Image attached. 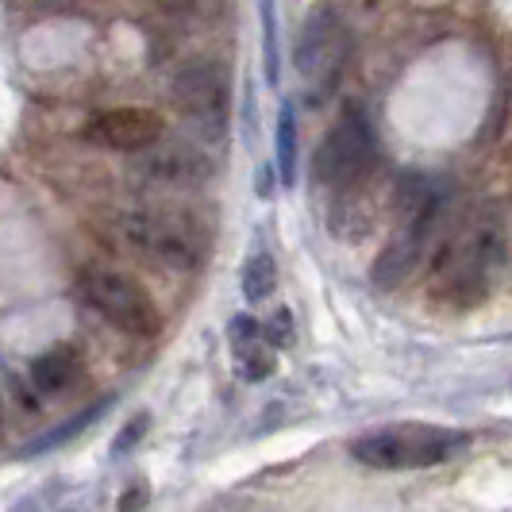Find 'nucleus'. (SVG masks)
Returning <instances> with one entry per match:
<instances>
[{"label":"nucleus","instance_id":"18","mask_svg":"<svg viewBox=\"0 0 512 512\" xmlns=\"http://www.w3.org/2000/svg\"><path fill=\"white\" fill-rule=\"evenodd\" d=\"M262 335H266L270 347H289V343H293V312H289V308H278V312L270 316V324H262Z\"/></svg>","mask_w":512,"mask_h":512},{"label":"nucleus","instance_id":"2","mask_svg":"<svg viewBox=\"0 0 512 512\" xmlns=\"http://www.w3.org/2000/svg\"><path fill=\"white\" fill-rule=\"evenodd\" d=\"M393 212H397V228L393 239L382 247V255L370 266V282L374 289H397L420 270V262L428 258L436 243L439 216H443V193L420 174H405L393 189Z\"/></svg>","mask_w":512,"mask_h":512},{"label":"nucleus","instance_id":"12","mask_svg":"<svg viewBox=\"0 0 512 512\" xmlns=\"http://www.w3.org/2000/svg\"><path fill=\"white\" fill-rule=\"evenodd\" d=\"M77 370L81 366H77L74 351L70 347H54V351H47V355H39V359L31 362V385L39 393L54 397V393H66L77 382Z\"/></svg>","mask_w":512,"mask_h":512},{"label":"nucleus","instance_id":"13","mask_svg":"<svg viewBox=\"0 0 512 512\" xmlns=\"http://www.w3.org/2000/svg\"><path fill=\"white\" fill-rule=\"evenodd\" d=\"M231 347H235V362H239V378L243 382H266L270 374H274V347L266 343V335L255 332V335H239V339H231Z\"/></svg>","mask_w":512,"mask_h":512},{"label":"nucleus","instance_id":"3","mask_svg":"<svg viewBox=\"0 0 512 512\" xmlns=\"http://www.w3.org/2000/svg\"><path fill=\"white\" fill-rule=\"evenodd\" d=\"M466 447H470V436L459 428L401 420V424L359 436L351 443V455L370 470H432V466L459 459Z\"/></svg>","mask_w":512,"mask_h":512},{"label":"nucleus","instance_id":"16","mask_svg":"<svg viewBox=\"0 0 512 512\" xmlns=\"http://www.w3.org/2000/svg\"><path fill=\"white\" fill-rule=\"evenodd\" d=\"M278 174H282V185L297 181V112H293V104H282V116H278Z\"/></svg>","mask_w":512,"mask_h":512},{"label":"nucleus","instance_id":"20","mask_svg":"<svg viewBox=\"0 0 512 512\" xmlns=\"http://www.w3.org/2000/svg\"><path fill=\"white\" fill-rule=\"evenodd\" d=\"M139 505H147V493H143V489H135V493H124V497H120V509H139Z\"/></svg>","mask_w":512,"mask_h":512},{"label":"nucleus","instance_id":"14","mask_svg":"<svg viewBox=\"0 0 512 512\" xmlns=\"http://www.w3.org/2000/svg\"><path fill=\"white\" fill-rule=\"evenodd\" d=\"M274 289H278V262H274V255L262 251V255L247 258V266H243V297L251 305H262V301L274 297Z\"/></svg>","mask_w":512,"mask_h":512},{"label":"nucleus","instance_id":"10","mask_svg":"<svg viewBox=\"0 0 512 512\" xmlns=\"http://www.w3.org/2000/svg\"><path fill=\"white\" fill-rule=\"evenodd\" d=\"M135 154L139 158L131 162V174L162 189H197L216 174V162L201 147H189V143H162V147L151 143Z\"/></svg>","mask_w":512,"mask_h":512},{"label":"nucleus","instance_id":"5","mask_svg":"<svg viewBox=\"0 0 512 512\" xmlns=\"http://www.w3.org/2000/svg\"><path fill=\"white\" fill-rule=\"evenodd\" d=\"M374 166H378V135L359 104H343L339 120L312 154V178L328 189H339L347 181L370 174Z\"/></svg>","mask_w":512,"mask_h":512},{"label":"nucleus","instance_id":"9","mask_svg":"<svg viewBox=\"0 0 512 512\" xmlns=\"http://www.w3.org/2000/svg\"><path fill=\"white\" fill-rule=\"evenodd\" d=\"M393 201V193H385L382 185L374 181V170L362 178L339 185L328 208V228L339 243H362L366 235H374L382 224L385 205Z\"/></svg>","mask_w":512,"mask_h":512},{"label":"nucleus","instance_id":"4","mask_svg":"<svg viewBox=\"0 0 512 512\" xmlns=\"http://www.w3.org/2000/svg\"><path fill=\"white\" fill-rule=\"evenodd\" d=\"M124 239L139 255L178 274L205 266L208 258V231L193 216L170 212V208H139L124 216Z\"/></svg>","mask_w":512,"mask_h":512},{"label":"nucleus","instance_id":"15","mask_svg":"<svg viewBox=\"0 0 512 512\" xmlns=\"http://www.w3.org/2000/svg\"><path fill=\"white\" fill-rule=\"evenodd\" d=\"M112 409V397H104L101 405H93V409H85V412H77L74 420H66L62 428H54V432H47L43 439H35V443H27L20 455H39V451H51V447H62L66 439H74V436H81L97 416H104V412Z\"/></svg>","mask_w":512,"mask_h":512},{"label":"nucleus","instance_id":"7","mask_svg":"<svg viewBox=\"0 0 512 512\" xmlns=\"http://www.w3.org/2000/svg\"><path fill=\"white\" fill-rule=\"evenodd\" d=\"M81 297L93 312H101L112 328L128 335H158L162 332V312L151 301V293L143 285L116 274V270H89L81 278Z\"/></svg>","mask_w":512,"mask_h":512},{"label":"nucleus","instance_id":"1","mask_svg":"<svg viewBox=\"0 0 512 512\" xmlns=\"http://www.w3.org/2000/svg\"><path fill=\"white\" fill-rule=\"evenodd\" d=\"M505 270V224L497 208H474L451 239H443L428 293L447 308H478Z\"/></svg>","mask_w":512,"mask_h":512},{"label":"nucleus","instance_id":"17","mask_svg":"<svg viewBox=\"0 0 512 512\" xmlns=\"http://www.w3.org/2000/svg\"><path fill=\"white\" fill-rule=\"evenodd\" d=\"M262 31H266V77L274 85L278 81V20H274V0H262Z\"/></svg>","mask_w":512,"mask_h":512},{"label":"nucleus","instance_id":"11","mask_svg":"<svg viewBox=\"0 0 512 512\" xmlns=\"http://www.w3.org/2000/svg\"><path fill=\"white\" fill-rule=\"evenodd\" d=\"M162 116L154 108H139V104H128V108H108V112H97L89 124H85V139L97 143L104 151H143L162 139Z\"/></svg>","mask_w":512,"mask_h":512},{"label":"nucleus","instance_id":"8","mask_svg":"<svg viewBox=\"0 0 512 512\" xmlns=\"http://www.w3.org/2000/svg\"><path fill=\"white\" fill-rule=\"evenodd\" d=\"M170 97L185 120H193L205 135H224L228 124V74L216 62H193L174 74Z\"/></svg>","mask_w":512,"mask_h":512},{"label":"nucleus","instance_id":"19","mask_svg":"<svg viewBox=\"0 0 512 512\" xmlns=\"http://www.w3.org/2000/svg\"><path fill=\"white\" fill-rule=\"evenodd\" d=\"M147 424H151V416H147V412H139V416L131 420L128 428H124V432L116 436V443H112V455H124V451H131V447H135L139 439L147 436Z\"/></svg>","mask_w":512,"mask_h":512},{"label":"nucleus","instance_id":"6","mask_svg":"<svg viewBox=\"0 0 512 512\" xmlns=\"http://www.w3.org/2000/svg\"><path fill=\"white\" fill-rule=\"evenodd\" d=\"M293 62L308 81V104H320L339 81V70L347 62V27L332 4H320L308 12L305 27L297 35Z\"/></svg>","mask_w":512,"mask_h":512}]
</instances>
